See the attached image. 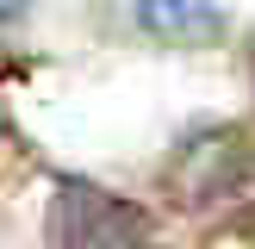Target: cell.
Here are the masks:
<instances>
[{"instance_id": "6da1fadb", "label": "cell", "mask_w": 255, "mask_h": 249, "mask_svg": "<svg viewBox=\"0 0 255 249\" xmlns=\"http://www.w3.org/2000/svg\"><path fill=\"white\" fill-rule=\"evenodd\" d=\"M50 249H156V218L94 181H62L44 212Z\"/></svg>"}, {"instance_id": "7a4b0ae2", "label": "cell", "mask_w": 255, "mask_h": 249, "mask_svg": "<svg viewBox=\"0 0 255 249\" xmlns=\"http://www.w3.org/2000/svg\"><path fill=\"white\" fill-rule=\"evenodd\" d=\"M137 19L156 37H212L218 31V0H131Z\"/></svg>"}, {"instance_id": "3957f363", "label": "cell", "mask_w": 255, "mask_h": 249, "mask_svg": "<svg viewBox=\"0 0 255 249\" xmlns=\"http://www.w3.org/2000/svg\"><path fill=\"white\" fill-rule=\"evenodd\" d=\"M19 6H25V0H0V12H19Z\"/></svg>"}]
</instances>
